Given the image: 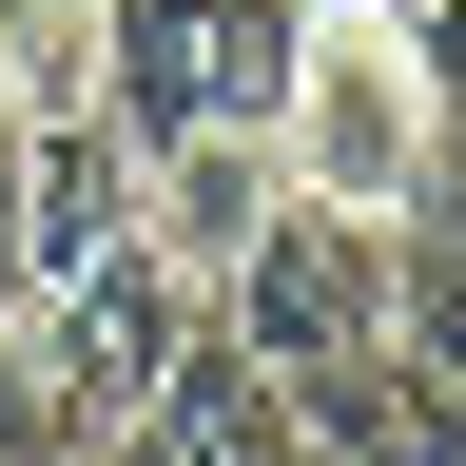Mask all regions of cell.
Here are the masks:
<instances>
[{
  "instance_id": "6da1fadb",
  "label": "cell",
  "mask_w": 466,
  "mask_h": 466,
  "mask_svg": "<svg viewBox=\"0 0 466 466\" xmlns=\"http://www.w3.org/2000/svg\"><path fill=\"white\" fill-rule=\"evenodd\" d=\"M389 330H408V253H389L370 214L272 195V233L214 272V350H233L253 389H330L350 350H389Z\"/></svg>"
},
{
  "instance_id": "7a4b0ae2",
  "label": "cell",
  "mask_w": 466,
  "mask_h": 466,
  "mask_svg": "<svg viewBox=\"0 0 466 466\" xmlns=\"http://www.w3.org/2000/svg\"><path fill=\"white\" fill-rule=\"evenodd\" d=\"M428 78H408V39L389 20H311L291 39V97H272V195H311V214H408L428 195Z\"/></svg>"
},
{
  "instance_id": "3957f363",
  "label": "cell",
  "mask_w": 466,
  "mask_h": 466,
  "mask_svg": "<svg viewBox=\"0 0 466 466\" xmlns=\"http://www.w3.org/2000/svg\"><path fill=\"white\" fill-rule=\"evenodd\" d=\"M20 330H39L58 408H78V447H116V428H137V408L214 350V272L156 253V233H116V253H78L58 291H20Z\"/></svg>"
},
{
  "instance_id": "277c9868",
  "label": "cell",
  "mask_w": 466,
  "mask_h": 466,
  "mask_svg": "<svg viewBox=\"0 0 466 466\" xmlns=\"http://www.w3.org/2000/svg\"><path fill=\"white\" fill-rule=\"evenodd\" d=\"M291 0H97V116L137 156H175V137H214V116H253L272 137V97H291Z\"/></svg>"
},
{
  "instance_id": "5b68a950",
  "label": "cell",
  "mask_w": 466,
  "mask_h": 466,
  "mask_svg": "<svg viewBox=\"0 0 466 466\" xmlns=\"http://www.w3.org/2000/svg\"><path fill=\"white\" fill-rule=\"evenodd\" d=\"M116 233H137V137L116 116H20V291H58Z\"/></svg>"
},
{
  "instance_id": "8992f818",
  "label": "cell",
  "mask_w": 466,
  "mask_h": 466,
  "mask_svg": "<svg viewBox=\"0 0 466 466\" xmlns=\"http://www.w3.org/2000/svg\"><path fill=\"white\" fill-rule=\"evenodd\" d=\"M116 466H311V447H291V389H253L233 350H195V370L116 428Z\"/></svg>"
},
{
  "instance_id": "52a82bcc",
  "label": "cell",
  "mask_w": 466,
  "mask_h": 466,
  "mask_svg": "<svg viewBox=\"0 0 466 466\" xmlns=\"http://www.w3.org/2000/svg\"><path fill=\"white\" fill-rule=\"evenodd\" d=\"M0 116H97V0H0Z\"/></svg>"
},
{
  "instance_id": "ba28073f",
  "label": "cell",
  "mask_w": 466,
  "mask_h": 466,
  "mask_svg": "<svg viewBox=\"0 0 466 466\" xmlns=\"http://www.w3.org/2000/svg\"><path fill=\"white\" fill-rule=\"evenodd\" d=\"M0 466H97L78 447V408H58V370H39V330L0 311Z\"/></svg>"
},
{
  "instance_id": "9c48e42d",
  "label": "cell",
  "mask_w": 466,
  "mask_h": 466,
  "mask_svg": "<svg viewBox=\"0 0 466 466\" xmlns=\"http://www.w3.org/2000/svg\"><path fill=\"white\" fill-rule=\"evenodd\" d=\"M370 20L408 39V78H428V116H466V0H370Z\"/></svg>"
},
{
  "instance_id": "30bf717a",
  "label": "cell",
  "mask_w": 466,
  "mask_h": 466,
  "mask_svg": "<svg viewBox=\"0 0 466 466\" xmlns=\"http://www.w3.org/2000/svg\"><path fill=\"white\" fill-rule=\"evenodd\" d=\"M0 311H20V116H0Z\"/></svg>"
},
{
  "instance_id": "8fae6325",
  "label": "cell",
  "mask_w": 466,
  "mask_h": 466,
  "mask_svg": "<svg viewBox=\"0 0 466 466\" xmlns=\"http://www.w3.org/2000/svg\"><path fill=\"white\" fill-rule=\"evenodd\" d=\"M291 20H370V0H291Z\"/></svg>"
},
{
  "instance_id": "7c38bea8",
  "label": "cell",
  "mask_w": 466,
  "mask_h": 466,
  "mask_svg": "<svg viewBox=\"0 0 466 466\" xmlns=\"http://www.w3.org/2000/svg\"><path fill=\"white\" fill-rule=\"evenodd\" d=\"M97 466H116V447H97Z\"/></svg>"
}]
</instances>
